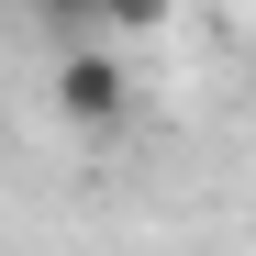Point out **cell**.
<instances>
[{
    "mask_svg": "<svg viewBox=\"0 0 256 256\" xmlns=\"http://www.w3.org/2000/svg\"><path fill=\"white\" fill-rule=\"evenodd\" d=\"M56 112L90 122V134H100V122H122V112H134L122 56H112V45H67V56H56Z\"/></svg>",
    "mask_w": 256,
    "mask_h": 256,
    "instance_id": "cell-1",
    "label": "cell"
},
{
    "mask_svg": "<svg viewBox=\"0 0 256 256\" xmlns=\"http://www.w3.org/2000/svg\"><path fill=\"white\" fill-rule=\"evenodd\" d=\"M167 12L178 0H56L67 45H90V34H167Z\"/></svg>",
    "mask_w": 256,
    "mask_h": 256,
    "instance_id": "cell-2",
    "label": "cell"
}]
</instances>
